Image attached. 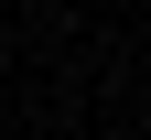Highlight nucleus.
I'll list each match as a JSON object with an SVG mask.
<instances>
[]
</instances>
